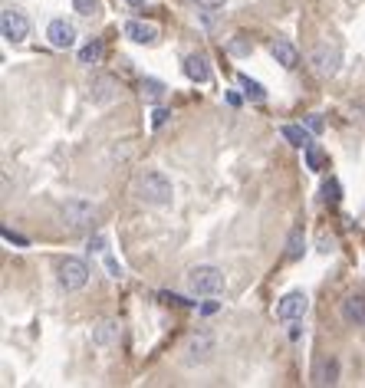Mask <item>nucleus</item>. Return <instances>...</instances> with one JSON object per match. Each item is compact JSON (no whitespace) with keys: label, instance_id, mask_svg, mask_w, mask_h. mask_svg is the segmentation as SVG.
Masks as SVG:
<instances>
[{"label":"nucleus","instance_id":"1","mask_svg":"<svg viewBox=\"0 0 365 388\" xmlns=\"http://www.w3.org/2000/svg\"><path fill=\"white\" fill-rule=\"evenodd\" d=\"M132 194L139 198L142 205L165 207V205H172L174 188L161 172H139L135 174V181H132Z\"/></svg>","mask_w":365,"mask_h":388},{"label":"nucleus","instance_id":"2","mask_svg":"<svg viewBox=\"0 0 365 388\" xmlns=\"http://www.w3.org/2000/svg\"><path fill=\"white\" fill-rule=\"evenodd\" d=\"M227 286L224 273L217 267H211V263H198V267L188 270V290L194 293V296H221Z\"/></svg>","mask_w":365,"mask_h":388},{"label":"nucleus","instance_id":"3","mask_svg":"<svg viewBox=\"0 0 365 388\" xmlns=\"http://www.w3.org/2000/svg\"><path fill=\"white\" fill-rule=\"evenodd\" d=\"M60 217H63V224L69 227V230H86V227L96 224L99 207L83 201V198H73V201H66V205L60 207Z\"/></svg>","mask_w":365,"mask_h":388},{"label":"nucleus","instance_id":"4","mask_svg":"<svg viewBox=\"0 0 365 388\" xmlns=\"http://www.w3.org/2000/svg\"><path fill=\"white\" fill-rule=\"evenodd\" d=\"M56 280H60V286H63L66 293H79V290H83V286L89 283V267H86V260H79V257L60 260V267H56Z\"/></svg>","mask_w":365,"mask_h":388},{"label":"nucleus","instance_id":"5","mask_svg":"<svg viewBox=\"0 0 365 388\" xmlns=\"http://www.w3.org/2000/svg\"><path fill=\"white\" fill-rule=\"evenodd\" d=\"M310 66H312V73L322 76V79L336 76V73H339V66H343V53H339V46H333V43H316L310 50Z\"/></svg>","mask_w":365,"mask_h":388},{"label":"nucleus","instance_id":"6","mask_svg":"<svg viewBox=\"0 0 365 388\" xmlns=\"http://www.w3.org/2000/svg\"><path fill=\"white\" fill-rule=\"evenodd\" d=\"M184 366H205L214 356V335L211 333H191L184 342Z\"/></svg>","mask_w":365,"mask_h":388},{"label":"nucleus","instance_id":"7","mask_svg":"<svg viewBox=\"0 0 365 388\" xmlns=\"http://www.w3.org/2000/svg\"><path fill=\"white\" fill-rule=\"evenodd\" d=\"M0 30H4V40H7V43H23V40L30 36V20H27L20 11L7 7L4 17H0Z\"/></svg>","mask_w":365,"mask_h":388},{"label":"nucleus","instance_id":"8","mask_svg":"<svg viewBox=\"0 0 365 388\" xmlns=\"http://www.w3.org/2000/svg\"><path fill=\"white\" fill-rule=\"evenodd\" d=\"M306 310H310V296L300 290L287 293L283 300L277 303V319H283V323H293V319H303L306 316Z\"/></svg>","mask_w":365,"mask_h":388},{"label":"nucleus","instance_id":"9","mask_svg":"<svg viewBox=\"0 0 365 388\" xmlns=\"http://www.w3.org/2000/svg\"><path fill=\"white\" fill-rule=\"evenodd\" d=\"M116 99H118V83L112 76L99 73L89 79V102H92V106H109V102H116Z\"/></svg>","mask_w":365,"mask_h":388},{"label":"nucleus","instance_id":"10","mask_svg":"<svg viewBox=\"0 0 365 388\" xmlns=\"http://www.w3.org/2000/svg\"><path fill=\"white\" fill-rule=\"evenodd\" d=\"M310 382L316 388H333L336 382H339V359L336 356L316 359V366H312V372H310Z\"/></svg>","mask_w":365,"mask_h":388},{"label":"nucleus","instance_id":"11","mask_svg":"<svg viewBox=\"0 0 365 388\" xmlns=\"http://www.w3.org/2000/svg\"><path fill=\"white\" fill-rule=\"evenodd\" d=\"M122 33L129 36L132 43H142V46L158 43V27H155V23H145V20H125Z\"/></svg>","mask_w":365,"mask_h":388},{"label":"nucleus","instance_id":"12","mask_svg":"<svg viewBox=\"0 0 365 388\" xmlns=\"http://www.w3.org/2000/svg\"><path fill=\"white\" fill-rule=\"evenodd\" d=\"M118 335H122V326H118V319H99V323L92 326V342H96L99 349H109V345H116Z\"/></svg>","mask_w":365,"mask_h":388},{"label":"nucleus","instance_id":"13","mask_svg":"<svg viewBox=\"0 0 365 388\" xmlns=\"http://www.w3.org/2000/svg\"><path fill=\"white\" fill-rule=\"evenodd\" d=\"M46 36H50V43H53L56 50H69V46L76 43L73 23H66V20H53V23H50V27H46Z\"/></svg>","mask_w":365,"mask_h":388},{"label":"nucleus","instance_id":"14","mask_svg":"<svg viewBox=\"0 0 365 388\" xmlns=\"http://www.w3.org/2000/svg\"><path fill=\"white\" fill-rule=\"evenodd\" d=\"M339 316L345 326H365V296H345Z\"/></svg>","mask_w":365,"mask_h":388},{"label":"nucleus","instance_id":"15","mask_svg":"<svg viewBox=\"0 0 365 388\" xmlns=\"http://www.w3.org/2000/svg\"><path fill=\"white\" fill-rule=\"evenodd\" d=\"M184 76H188L191 83H207V79H211V66H207V56H201V53L184 56Z\"/></svg>","mask_w":365,"mask_h":388},{"label":"nucleus","instance_id":"16","mask_svg":"<svg viewBox=\"0 0 365 388\" xmlns=\"http://www.w3.org/2000/svg\"><path fill=\"white\" fill-rule=\"evenodd\" d=\"M270 56H273L283 69H296V66H300V53H296V46H293L290 40H277V43L270 46Z\"/></svg>","mask_w":365,"mask_h":388},{"label":"nucleus","instance_id":"17","mask_svg":"<svg viewBox=\"0 0 365 388\" xmlns=\"http://www.w3.org/2000/svg\"><path fill=\"white\" fill-rule=\"evenodd\" d=\"M102 56H106L102 40H89V43L79 50V63H83V66H99V63H102Z\"/></svg>","mask_w":365,"mask_h":388},{"label":"nucleus","instance_id":"18","mask_svg":"<svg viewBox=\"0 0 365 388\" xmlns=\"http://www.w3.org/2000/svg\"><path fill=\"white\" fill-rule=\"evenodd\" d=\"M303 250H306V240H303V227H293L290 237H287V260L296 263L303 257Z\"/></svg>","mask_w":365,"mask_h":388},{"label":"nucleus","instance_id":"19","mask_svg":"<svg viewBox=\"0 0 365 388\" xmlns=\"http://www.w3.org/2000/svg\"><path fill=\"white\" fill-rule=\"evenodd\" d=\"M283 139L290 141V145H296V148H306V145H312V139H310V132H303L300 125H283Z\"/></svg>","mask_w":365,"mask_h":388},{"label":"nucleus","instance_id":"20","mask_svg":"<svg viewBox=\"0 0 365 388\" xmlns=\"http://www.w3.org/2000/svg\"><path fill=\"white\" fill-rule=\"evenodd\" d=\"M237 83H240V86H244V92H247L250 99H254V102H263V99H267V92H263V86H260L257 79H250V76H237Z\"/></svg>","mask_w":365,"mask_h":388},{"label":"nucleus","instance_id":"21","mask_svg":"<svg viewBox=\"0 0 365 388\" xmlns=\"http://www.w3.org/2000/svg\"><path fill=\"white\" fill-rule=\"evenodd\" d=\"M142 96L149 99V102H161L165 99V86H161L158 79H145L142 83Z\"/></svg>","mask_w":365,"mask_h":388},{"label":"nucleus","instance_id":"22","mask_svg":"<svg viewBox=\"0 0 365 388\" xmlns=\"http://www.w3.org/2000/svg\"><path fill=\"white\" fill-rule=\"evenodd\" d=\"M73 11L79 17H92V13H99V0H73Z\"/></svg>","mask_w":365,"mask_h":388},{"label":"nucleus","instance_id":"23","mask_svg":"<svg viewBox=\"0 0 365 388\" xmlns=\"http://www.w3.org/2000/svg\"><path fill=\"white\" fill-rule=\"evenodd\" d=\"M306 162H310L312 172H322V151L316 145H306Z\"/></svg>","mask_w":365,"mask_h":388},{"label":"nucleus","instance_id":"24","mask_svg":"<svg viewBox=\"0 0 365 388\" xmlns=\"http://www.w3.org/2000/svg\"><path fill=\"white\" fill-rule=\"evenodd\" d=\"M194 7H201V11H217V7H224L227 0H188Z\"/></svg>","mask_w":365,"mask_h":388},{"label":"nucleus","instance_id":"25","mask_svg":"<svg viewBox=\"0 0 365 388\" xmlns=\"http://www.w3.org/2000/svg\"><path fill=\"white\" fill-rule=\"evenodd\" d=\"M168 116H172L168 109H155V116H151V125H155V129H161V125L168 122Z\"/></svg>","mask_w":365,"mask_h":388},{"label":"nucleus","instance_id":"26","mask_svg":"<svg viewBox=\"0 0 365 388\" xmlns=\"http://www.w3.org/2000/svg\"><path fill=\"white\" fill-rule=\"evenodd\" d=\"M4 240H7V244H17V247H27V244H30L27 237H20V234H13V230H4Z\"/></svg>","mask_w":365,"mask_h":388},{"label":"nucleus","instance_id":"27","mask_svg":"<svg viewBox=\"0 0 365 388\" xmlns=\"http://www.w3.org/2000/svg\"><path fill=\"white\" fill-rule=\"evenodd\" d=\"M326 201H333V205L339 201V184H336V181L326 184Z\"/></svg>","mask_w":365,"mask_h":388},{"label":"nucleus","instance_id":"28","mask_svg":"<svg viewBox=\"0 0 365 388\" xmlns=\"http://www.w3.org/2000/svg\"><path fill=\"white\" fill-rule=\"evenodd\" d=\"M161 300H165V303H174V306H191L188 300H181V296H174V293H161Z\"/></svg>","mask_w":365,"mask_h":388},{"label":"nucleus","instance_id":"29","mask_svg":"<svg viewBox=\"0 0 365 388\" xmlns=\"http://www.w3.org/2000/svg\"><path fill=\"white\" fill-rule=\"evenodd\" d=\"M306 125H310L312 132H322V119H319V116H310V119H306Z\"/></svg>","mask_w":365,"mask_h":388},{"label":"nucleus","instance_id":"30","mask_svg":"<svg viewBox=\"0 0 365 388\" xmlns=\"http://www.w3.org/2000/svg\"><path fill=\"white\" fill-rule=\"evenodd\" d=\"M106 267H109V273H112V277H122V270H118V263L112 257H106Z\"/></svg>","mask_w":365,"mask_h":388},{"label":"nucleus","instance_id":"31","mask_svg":"<svg viewBox=\"0 0 365 388\" xmlns=\"http://www.w3.org/2000/svg\"><path fill=\"white\" fill-rule=\"evenodd\" d=\"M89 250H106V237H92L89 240Z\"/></svg>","mask_w":365,"mask_h":388},{"label":"nucleus","instance_id":"32","mask_svg":"<svg viewBox=\"0 0 365 388\" xmlns=\"http://www.w3.org/2000/svg\"><path fill=\"white\" fill-rule=\"evenodd\" d=\"M214 310H217V303H205V306H201V313H205V316H211Z\"/></svg>","mask_w":365,"mask_h":388},{"label":"nucleus","instance_id":"33","mask_svg":"<svg viewBox=\"0 0 365 388\" xmlns=\"http://www.w3.org/2000/svg\"><path fill=\"white\" fill-rule=\"evenodd\" d=\"M125 4H129V7H135V11H142V7H145V0H125Z\"/></svg>","mask_w":365,"mask_h":388},{"label":"nucleus","instance_id":"34","mask_svg":"<svg viewBox=\"0 0 365 388\" xmlns=\"http://www.w3.org/2000/svg\"><path fill=\"white\" fill-rule=\"evenodd\" d=\"M362 221H365V214H362Z\"/></svg>","mask_w":365,"mask_h":388}]
</instances>
